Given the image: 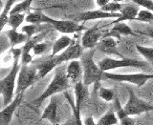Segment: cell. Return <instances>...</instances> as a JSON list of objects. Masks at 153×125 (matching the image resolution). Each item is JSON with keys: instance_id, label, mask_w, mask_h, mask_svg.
Listing matches in <instances>:
<instances>
[{"instance_id": "1", "label": "cell", "mask_w": 153, "mask_h": 125, "mask_svg": "<svg viewBox=\"0 0 153 125\" xmlns=\"http://www.w3.org/2000/svg\"><path fill=\"white\" fill-rule=\"evenodd\" d=\"M11 54L13 57L12 68L10 70L9 74L5 78H3L1 79V82H0V94L2 95L3 108L9 105L14 98L13 95L14 92L16 91L17 76L21 68V66L19 65V60L21 57L22 50L12 48Z\"/></svg>"}, {"instance_id": "2", "label": "cell", "mask_w": 153, "mask_h": 125, "mask_svg": "<svg viewBox=\"0 0 153 125\" xmlns=\"http://www.w3.org/2000/svg\"><path fill=\"white\" fill-rule=\"evenodd\" d=\"M70 85L71 83L69 79L67 78V75H66V67L62 64L57 66L55 69L54 76H53L52 80L50 81L49 85L47 86L44 92L39 97L33 100V103L38 106V105H40L48 98L54 97L55 95L59 93L65 92L70 87Z\"/></svg>"}, {"instance_id": "3", "label": "cell", "mask_w": 153, "mask_h": 125, "mask_svg": "<svg viewBox=\"0 0 153 125\" xmlns=\"http://www.w3.org/2000/svg\"><path fill=\"white\" fill-rule=\"evenodd\" d=\"M80 62L83 69L82 82L86 86L97 85L103 80L104 72L94 60V49L88 50L87 53L82 54L80 57Z\"/></svg>"}, {"instance_id": "4", "label": "cell", "mask_w": 153, "mask_h": 125, "mask_svg": "<svg viewBox=\"0 0 153 125\" xmlns=\"http://www.w3.org/2000/svg\"><path fill=\"white\" fill-rule=\"evenodd\" d=\"M98 65L103 72H108L119 68H126V67L143 69L148 65V63L146 61L138 60L134 58H127V57H123V58L105 57V58L98 62Z\"/></svg>"}, {"instance_id": "5", "label": "cell", "mask_w": 153, "mask_h": 125, "mask_svg": "<svg viewBox=\"0 0 153 125\" xmlns=\"http://www.w3.org/2000/svg\"><path fill=\"white\" fill-rule=\"evenodd\" d=\"M128 91V99L126 105L123 106L126 112L129 116H137L143 113L152 112L153 111V104L146 101L134 93V91L131 88H127Z\"/></svg>"}, {"instance_id": "6", "label": "cell", "mask_w": 153, "mask_h": 125, "mask_svg": "<svg viewBox=\"0 0 153 125\" xmlns=\"http://www.w3.org/2000/svg\"><path fill=\"white\" fill-rule=\"evenodd\" d=\"M103 79H109L117 82H126L133 85H136L138 87H142L145 85L148 80L153 79L152 74L146 73H136V74H115L104 72Z\"/></svg>"}, {"instance_id": "7", "label": "cell", "mask_w": 153, "mask_h": 125, "mask_svg": "<svg viewBox=\"0 0 153 125\" xmlns=\"http://www.w3.org/2000/svg\"><path fill=\"white\" fill-rule=\"evenodd\" d=\"M36 81H37L36 65H22L17 76L16 95L24 94Z\"/></svg>"}, {"instance_id": "8", "label": "cell", "mask_w": 153, "mask_h": 125, "mask_svg": "<svg viewBox=\"0 0 153 125\" xmlns=\"http://www.w3.org/2000/svg\"><path fill=\"white\" fill-rule=\"evenodd\" d=\"M43 23L49 24L53 26V28L56 29L57 32L61 33H80L82 31H86V28L83 24H79V22H76L71 20V19H55L47 16L46 14L43 16Z\"/></svg>"}, {"instance_id": "9", "label": "cell", "mask_w": 153, "mask_h": 125, "mask_svg": "<svg viewBox=\"0 0 153 125\" xmlns=\"http://www.w3.org/2000/svg\"><path fill=\"white\" fill-rule=\"evenodd\" d=\"M121 13H106L102 11V9L94 10V11H86L76 16H71V20L76 22H87L91 20H98V19H109V18H120Z\"/></svg>"}, {"instance_id": "10", "label": "cell", "mask_w": 153, "mask_h": 125, "mask_svg": "<svg viewBox=\"0 0 153 125\" xmlns=\"http://www.w3.org/2000/svg\"><path fill=\"white\" fill-rule=\"evenodd\" d=\"M82 52H83V47L81 45V43L76 40H73L72 44L65 51H63L59 55H57L54 57L59 66L65 63V62L79 60V58H80L81 55H82Z\"/></svg>"}, {"instance_id": "11", "label": "cell", "mask_w": 153, "mask_h": 125, "mask_svg": "<svg viewBox=\"0 0 153 125\" xmlns=\"http://www.w3.org/2000/svg\"><path fill=\"white\" fill-rule=\"evenodd\" d=\"M104 33L102 32V28L99 25H96L92 28L87 29L84 31L82 37H81L80 43L82 45L83 49L86 50H93L97 47L98 43L102 39Z\"/></svg>"}, {"instance_id": "12", "label": "cell", "mask_w": 153, "mask_h": 125, "mask_svg": "<svg viewBox=\"0 0 153 125\" xmlns=\"http://www.w3.org/2000/svg\"><path fill=\"white\" fill-rule=\"evenodd\" d=\"M23 97L24 94L16 95L13 101L1 110V113H0V122H1V125H9L11 123L14 113H16L19 105L22 102Z\"/></svg>"}, {"instance_id": "13", "label": "cell", "mask_w": 153, "mask_h": 125, "mask_svg": "<svg viewBox=\"0 0 153 125\" xmlns=\"http://www.w3.org/2000/svg\"><path fill=\"white\" fill-rule=\"evenodd\" d=\"M66 75L70 83L74 86L83 79V69L80 60L70 61L66 66Z\"/></svg>"}, {"instance_id": "14", "label": "cell", "mask_w": 153, "mask_h": 125, "mask_svg": "<svg viewBox=\"0 0 153 125\" xmlns=\"http://www.w3.org/2000/svg\"><path fill=\"white\" fill-rule=\"evenodd\" d=\"M116 40L117 39H115L114 37H103L100 40L96 48L104 55L110 56H119L120 58H123V56L118 51Z\"/></svg>"}, {"instance_id": "15", "label": "cell", "mask_w": 153, "mask_h": 125, "mask_svg": "<svg viewBox=\"0 0 153 125\" xmlns=\"http://www.w3.org/2000/svg\"><path fill=\"white\" fill-rule=\"evenodd\" d=\"M137 36L138 35L126 22H120L117 24H114V26L110 29L107 33H104L102 38L103 37H114L115 39H121L122 36Z\"/></svg>"}, {"instance_id": "16", "label": "cell", "mask_w": 153, "mask_h": 125, "mask_svg": "<svg viewBox=\"0 0 153 125\" xmlns=\"http://www.w3.org/2000/svg\"><path fill=\"white\" fill-rule=\"evenodd\" d=\"M140 12V9L139 6L134 3L130 4H124L123 5V8L121 10V17L118 19H115L112 22V24H117L120 22H126V21H132V20H136L138 13Z\"/></svg>"}, {"instance_id": "17", "label": "cell", "mask_w": 153, "mask_h": 125, "mask_svg": "<svg viewBox=\"0 0 153 125\" xmlns=\"http://www.w3.org/2000/svg\"><path fill=\"white\" fill-rule=\"evenodd\" d=\"M57 113H59V103L56 98L54 97L50 98V102L44 109L40 119H47L52 124H57Z\"/></svg>"}, {"instance_id": "18", "label": "cell", "mask_w": 153, "mask_h": 125, "mask_svg": "<svg viewBox=\"0 0 153 125\" xmlns=\"http://www.w3.org/2000/svg\"><path fill=\"white\" fill-rule=\"evenodd\" d=\"M113 105H114V110L118 117L120 124L121 125H136L135 119L131 118V116H129L126 112V110H124L123 106H122V104L120 102L117 95L115 97L113 100Z\"/></svg>"}, {"instance_id": "19", "label": "cell", "mask_w": 153, "mask_h": 125, "mask_svg": "<svg viewBox=\"0 0 153 125\" xmlns=\"http://www.w3.org/2000/svg\"><path fill=\"white\" fill-rule=\"evenodd\" d=\"M74 92H75V104L78 110L81 109V105L87 99L89 92H88V86H86L82 81H80L78 84L74 86Z\"/></svg>"}, {"instance_id": "20", "label": "cell", "mask_w": 153, "mask_h": 125, "mask_svg": "<svg viewBox=\"0 0 153 125\" xmlns=\"http://www.w3.org/2000/svg\"><path fill=\"white\" fill-rule=\"evenodd\" d=\"M73 40L74 39H72V38L67 35H63L60 37H59L55 41L54 45L52 47V52H51L50 57H54L57 55H59L60 53H62L63 51H65L67 48L72 44Z\"/></svg>"}, {"instance_id": "21", "label": "cell", "mask_w": 153, "mask_h": 125, "mask_svg": "<svg viewBox=\"0 0 153 125\" xmlns=\"http://www.w3.org/2000/svg\"><path fill=\"white\" fill-rule=\"evenodd\" d=\"M57 66H59V64H57V62H56L55 57H50L48 60H46L44 62H41L40 64L36 65L37 80L43 78L45 75H47L48 74H49L51 71L55 70Z\"/></svg>"}, {"instance_id": "22", "label": "cell", "mask_w": 153, "mask_h": 125, "mask_svg": "<svg viewBox=\"0 0 153 125\" xmlns=\"http://www.w3.org/2000/svg\"><path fill=\"white\" fill-rule=\"evenodd\" d=\"M7 33V37L10 45H11L12 48H14L16 46L21 44V43H26L29 38L28 36L23 33H19L17 32V30H13V29H11L6 32Z\"/></svg>"}, {"instance_id": "23", "label": "cell", "mask_w": 153, "mask_h": 125, "mask_svg": "<svg viewBox=\"0 0 153 125\" xmlns=\"http://www.w3.org/2000/svg\"><path fill=\"white\" fill-rule=\"evenodd\" d=\"M118 123L120 122L114 109L108 110L97 121V125H117Z\"/></svg>"}, {"instance_id": "24", "label": "cell", "mask_w": 153, "mask_h": 125, "mask_svg": "<svg viewBox=\"0 0 153 125\" xmlns=\"http://www.w3.org/2000/svg\"><path fill=\"white\" fill-rule=\"evenodd\" d=\"M136 49L148 64L153 66V48L143 45H136Z\"/></svg>"}, {"instance_id": "25", "label": "cell", "mask_w": 153, "mask_h": 125, "mask_svg": "<svg viewBox=\"0 0 153 125\" xmlns=\"http://www.w3.org/2000/svg\"><path fill=\"white\" fill-rule=\"evenodd\" d=\"M33 0H23V1L16 4L13 7V9L10 12V14L13 13H25L27 11H29L32 6V3Z\"/></svg>"}, {"instance_id": "26", "label": "cell", "mask_w": 153, "mask_h": 125, "mask_svg": "<svg viewBox=\"0 0 153 125\" xmlns=\"http://www.w3.org/2000/svg\"><path fill=\"white\" fill-rule=\"evenodd\" d=\"M26 16L25 13H13L10 14L9 17V25L11 26L13 30H17L19 26H21V24L25 21Z\"/></svg>"}, {"instance_id": "27", "label": "cell", "mask_w": 153, "mask_h": 125, "mask_svg": "<svg viewBox=\"0 0 153 125\" xmlns=\"http://www.w3.org/2000/svg\"><path fill=\"white\" fill-rule=\"evenodd\" d=\"M44 33H40V35H37L36 36L32 37L31 39H29L26 43H24V46L21 48L22 53H33V49L37 43L41 42V40L44 37Z\"/></svg>"}, {"instance_id": "28", "label": "cell", "mask_w": 153, "mask_h": 125, "mask_svg": "<svg viewBox=\"0 0 153 125\" xmlns=\"http://www.w3.org/2000/svg\"><path fill=\"white\" fill-rule=\"evenodd\" d=\"M99 97L105 102H111L114 100L116 95H115L113 89L105 88L100 86V87H99Z\"/></svg>"}, {"instance_id": "29", "label": "cell", "mask_w": 153, "mask_h": 125, "mask_svg": "<svg viewBox=\"0 0 153 125\" xmlns=\"http://www.w3.org/2000/svg\"><path fill=\"white\" fill-rule=\"evenodd\" d=\"M43 16H44V13L41 12L30 13L26 16L25 22H27L28 24H33V25L43 24Z\"/></svg>"}, {"instance_id": "30", "label": "cell", "mask_w": 153, "mask_h": 125, "mask_svg": "<svg viewBox=\"0 0 153 125\" xmlns=\"http://www.w3.org/2000/svg\"><path fill=\"white\" fill-rule=\"evenodd\" d=\"M137 21L143 23H152L153 22V13L147 11V10H141L138 13Z\"/></svg>"}, {"instance_id": "31", "label": "cell", "mask_w": 153, "mask_h": 125, "mask_svg": "<svg viewBox=\"0 0 153 125\" xmlns=\"http://www.w3.org/2000/svg\"><path fill=\"white\" fill-rule=\"evenodd\" d=\"M123 8V4L121 3H117V2H109L107 5H105L104 7L100 8L102 11L106 12V13H120Z\"/></svg>"}, {"instance_id": "32", "label": "cell", "mask_w": 153, "mask_h": 125, "mask_svg": "<svg viewBox=\"0 0 153 125\" xmlns=\"http://www.w3.org/2000/svg\"><path fill=\"white\" fill-rule=\"evenodd\" d=\"M134 4L138 5L139 7H143L146 10L153 13V1L152 0H130Z\"/></svg>"}, {"instance_id": "33", "label": "cell", "mask_w": 153, "mask_h": 125, "mask_svg": "<svg viewBox=\"0 0 153 125\" xmlns=\"http://www.w3.org/2000/svg\"><path fill=\"white\" fill-rule=\"evenodd\" d=\"M21 32L28 36L29 39H31L32 37H33L35 33H36V25L33 24H28V25L23 26L21 29Z\"/></svg>"}, {"instance_id": "34", "label": "cell", "mask_w": 153, "mask_h": 125, "mask_svg": "<svg viewBox=\"0 0 153 125\" xmlns=\"http://www.w3.org/2000/svg\"><path fill=\"white\" fill-rule=\"evenodd\" d=\"M48 49V44L44 42H39L33 47V55H41L47 51Z\"/></svg>"}, {"instance_id": "35", "label": "cell", "mask_w": 153, "mask_h": 125, "mask_svg": "<svg viewBox=\"0 0 153 125\" xmlns=\"http://www.w3.org/2000/svg\"><path fill=\"white\" fill-rule=\"evenodd\" d=\"M33 53H22L20 57L22 65H30V63L33 60Z\"/></svg>"}, {"instance_id": "36", "label": "cell", "mask_w": 153, "mask_h": 125, "mask_svg": "<svg viewBox=\"0 0 153 125\" xmlns=\"http://www.w3.org/2000/svg\"><path fill=\"white\" fill-rule=\"evenodd\" d=\"M16 0H7V2L5 3L4 7L2 9V12H1V14H6V16H9L10 14V12H11V10L13 9V3Z\"/></svg>"}, {"instance_id": "37", "label": "cell", "mask_w": 153, "mask_h": 125, "mask_svg": "<svg viewBox=\"0 0 153 125\" xmlns=\"http://www.w3.org/2000/svg\"><path fill=\"white\" fill-rule=\"evenodd\" d=\"M138 33H141V35H145L148 37H150L152 41H153V22L150 23V26L148 27L146 30H143V31H138Z\"/></svg>"}, {"instance_id": "38", "label": "cell", "mask_w": 153, "mask_h": 125, "mask_svg": "<svg viewBox=\"0 0 153 125\" xmlns=\"http://www.w3.org/2000/svg\"><path fill=\"white\" fill-rule=\"evenodd\" d=\"M9 16H6V14H0V24H1V31L4 29V27L7 25H9Z\"/></svg>"}, {"instance_id": "39", "label": "cell", "mask_w": 153, "mask_h": 125, "mask_svg": "<svg viewBox=\"0 0 153 125\" xmlns=\"http://www.w3.org/2000/svg\"><path fill=\"white\" fill-rule=\"evenodd\" d=\"M95 2L96 4H97V6L100 8H102L104 7L105 5H107L109 2H111V0H95Z\"/></svg>"}, {"instance_id": "40", "label": "cell", "mask_w": 153, "mask_h": 125, "mask_svg": "<svg viewBox=\"0 0 153 125\" xmlns=\"http://www.w3.org/2000/svg\"><path fill=\"white\" fill-rule=\"evenodd\" d=\"M83 124L84 125H97V122L94 121L92 117H87L83 121Z\"/></svg>"}, {"instance_id": "41", "label": "cell", "mask_w": 153, "mask_h": 125, "mask_svg": "<svg viewBox=\"0 0 153 125\" xmlns=\"http://www.w3.org/2000/svg\"><path fill=\"white\" fill-rule=\"evenodd\" d=\"M111 1H113V2H117V3H121V2L123 1V0H111Z\"/></svg>"}, {"instance_id": "42", "label": "cell", "mask_w": 153, "mask_h": 125, "mask_svg": "<svg viewBox=\"0 0 153 125\" xmlns=\"http://www.w3.org/2000/svg\"><path fill=\"white\" fill-rule=\"evenodd\" d=\"M140 125H153V124H149V123H142Z\"/></svg>"}, {"instance_id": "43", "label": "cell", "mask_w": 153, "mask_h": 125, "mask_svg": "<svg viewBox=\"0 0 153 125\" xmlns=\"http://www.w3.org/2000/svg\"><path fill=\"white\" fill-rule=\"evenodd\" d=\"M52 125H59V123H57V124H52Z\"/></svg>"}]
</instances>
